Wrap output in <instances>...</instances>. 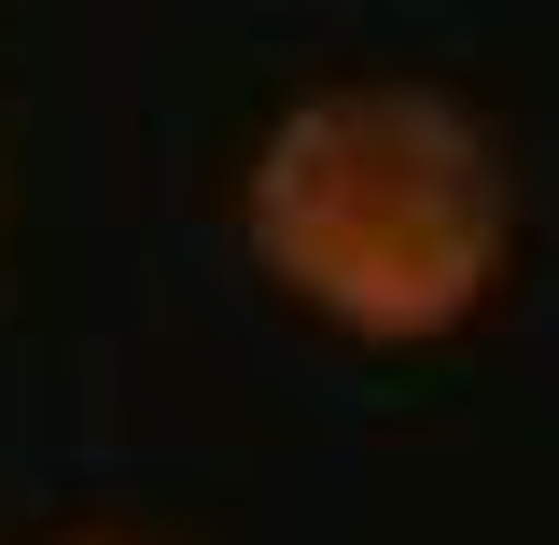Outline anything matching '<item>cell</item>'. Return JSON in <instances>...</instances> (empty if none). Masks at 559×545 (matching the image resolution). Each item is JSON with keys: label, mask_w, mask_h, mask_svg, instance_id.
I'll return each instance as SVG.
<instances>
[{"label": "cell", "mask_w": 559, "mask_h": 545, "mask_svg": "<svg viewBox=\"0 0 559 545\" xmlns=\"http://www.w3.org/2000/svg\"><path fill=\"white\" fill-rule=\"evenodd\" d=\"M252 266L364 349H433L462 336L503 280L518 182L462 98L433 84H322L252 140Z\"/></svg>", "instance_id": "obj_1"}]
</instances>
